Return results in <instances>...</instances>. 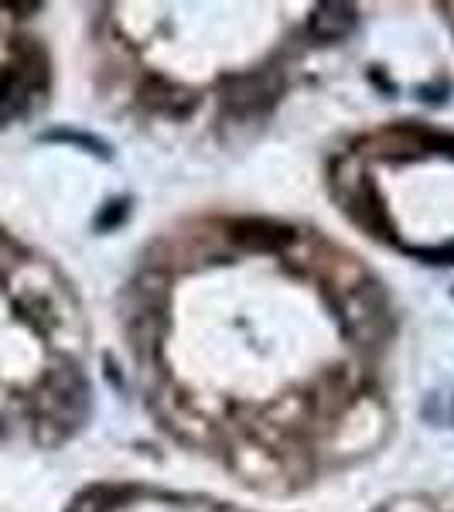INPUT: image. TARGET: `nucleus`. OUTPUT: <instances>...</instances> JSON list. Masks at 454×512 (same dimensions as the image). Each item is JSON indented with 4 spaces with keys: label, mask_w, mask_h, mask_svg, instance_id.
I'll use <instances>...</instances> for the list:
<instances>
[{
    "label": "nucleus",
    "mask_w": 454,
    "mask_h": 512,
    "mask_svg": "<svg viewBox=\"0 0 454 512\" xmlns=\"http://www.w3.org/2000/svg\"><path fill=\"white\" fill-rule=\"evenodd\" d=\"M356 21H359V14L352 4H318L315 14H311V31H315L321 41H338L356 28Z\"/></svg>",
    "instance_id": "7ed1b4c3"
},
{
    "label": "nucleus",
    "mask_w": 454,
    "mask_h": 512,
    "mask_svg": "<svg viewBox=\"0 0 454 512\" xmlns=\"http://www.w3.org/2000/svg\"><path fill=\"white\" fill-rule=\"evenodd\" d=\"M280 96V76L277 72H250L239 76L226 93V103L239 113H263Z\"/></svg>",
    "instance_id": "f257e3e1"
},
{
    "label": "nucleus",
    "mask_w": 454,
    "mask_h": 512,
    "mask_svg": "<svg viewBox=\"0 0 454 512\" xmlns=\"http://www.w3.org/2000/svg\"><path fill=\"white\" fill-rule=\"evenodd\" d=\"M52 140H69V144H79V147H86L89 154H103V158H110V151H106V144L103 140H96V137H86V134H69V130H59V134H48Z\"/></svg>",
    "instance_id": "423d86ee"
},
{
    "label": "nucleus",
    "mask_w": 454,
    "mask_h": 512,
    "mask_svg": "<svg viewBox=\"0 0 454 512\" xmlns=\"http://www.w3.org/2000/svg\"><path fill=\"white\" fill-rule=\"evenodd\" d=\"M127 212H130V205L123 202V198H117V202H110L103 209V216L96 219V229L99 233H106V229H113V226H120L123 219H127Z\"/></svg>",
    "instance_id": "20e7f679"
},
{
    "label": "nucleus",
    "mask_w": 454,
    "mask_h": 512,
    "mask_svg": "<svg viewBox=\"0 0 454 512\" xmlns=\"http://www.w3.org/2000/svg\"><path fill=\"white\" fill-rule=\"evenodd\" d=\"M291 236V229L263 219H243L233 226V239L239 246H246V250H280V246L291 243Z\"/></svg>",
    "instance_id": "f03ea898"
},
{
    "label": "nucleus",
    "mask_w": 454,
    "mask_h": 512,
    "mask_svg": "<svg viewBox=\"0 0 454 512\" xmlns=\"http://www.w3.org/2000/svg\"><path fill=\"white\" fill-rule=\"evenodd\" d=\"M410 256H420L424 263H454V243L444 246H427V250H417V246H407Z\"/></svg>",
    "instance_id": "39448f33"
}]
</instances>
